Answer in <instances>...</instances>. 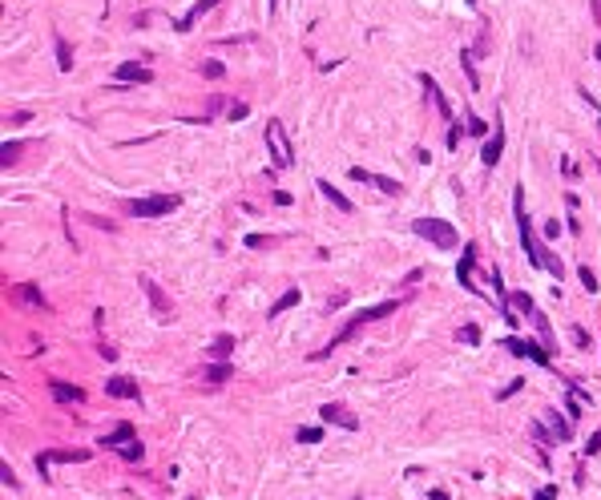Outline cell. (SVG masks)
Segmentation results:
<instances>
[{
	"label": "cell",
	"mask_w": 601,
	"mask_h": 500,
	"mask_svg": "<svg viewBox=\"0 0 601 500\" xmlns=\"http://www.w3.org/2000/svg\"><path fill=\"white\" fill-rule=\"evenodd\" d=\"M53 45H57V69H61V73H73V49H69V40L57 33Z\"/></svg>",
	"instance_id": "obj_21"
},
{
	"label": "cell",
	"mask_w": 601,
	"mask_h": 500,
	"mask_svg": "<svg viewBox=\"0 0 601 500\" xmlns=\"http://www.w3.org/2000/svg\"><path fill=\"white\" fill-rule=\"evenodd\" d=\"M0 481H4V488H20V481L13 476V468H8V460L0 464Z\"/></svg>",
	"instance_id": "obj_33"
},
{
	"label": "cell",
	"mask_w": 601,
	"mask_h": 500,
	"mask_svg": "<svg viewBox=\"0 0 601 500\" xmlns=\"http://www.w3.org/2000/svg\"><path fill=\"white\" fill-rule=\"evenodd\" d=\"M114 81L117 85H130V81H137V85H150L154 81V73L146 69V65H137V61H121L114 69Z\"/></svg>",
	"instance_id": "obj_9"
},
{
	"label": "cell",
	"mask_w": 601,
	"mask_h": 500,
	"mask_svg": "<svg viewBox=\"0 0 601 500\" xmlns=\"http://www.w3.org/2000/svg\"><path fill=\"white\" fill-rule=\"evenodd\" d=\"M488 125L481 121V117H468V134H485Z\"/></svg>",
	"instance_id": "obj_37"
},
{
	"label": "cell",
	"mask_w": 601,
	"mask_h": 500,
	"mask_svg": "<svg viewBox=\"0 0 601 500\" xmlns=\"http://www.w3.org/2000/svg\"><path fill=\"white\" fill-rule=\"evenodd\" d=\"M420 85L428 89V97H432V105H436V114L444 117L448 125H452V105H448V97H444V89L436 85V77H428V73H420Z\"/></svg>",
	"instance_id": "obj_11"
},
{
	"label": "cell",
	"mask_w": 601,
	"mask_h": 500,
	"mask_svg": "<svg viewBox=\"0 0 601 500\" xmlns=\"http://www.w3.org/2000/svg\"><path fill=\"white\" fill-rule=\"evenodd\" d=\"M323 440V428H299V444H319Z\"/></svg>",
	"instance_id": "obj_30"
},
{
	"label": "cell",
	"mask_w": 601,
	"mask_h": 500,
	"mask_svg": "<svg viewBox=\"0 0 601 500\" xmlns=\"http://www.w3.org/2000/svg\"><path fill=\"white\" fill-rule=\"evenodd\" d=\"M460 69H465V77H468V89H481V77H476V69H472V53H468V49H460Z\"/></svg>",
	"instance_id": "obj_26"
},
{
	"label": "cell",
	"mask_w": 601,
	"mask_h": 500,
	"mask_svg": "<svg viewBox=\"0 0 601 500\" xmlns=\"http://www.w3.org/2000/svg\"><path fill=\"white\" fill-rule=\"evenodd\" d=\"M247 247H254V250H258V247H271V238H263V234H251V238H247Z\"/></svg>",
	"instance_id": "obj_41"
},
{
	"label": "cell",
	"mask_w": 601,
	"mask_h": 500,
	"mask_svg": "<svg viewBox=\"0 0 601 500\" xmlns=\"http://www.w3.org/2000/svg\"><path fill=\"white\" fill-rule=\"evenodd\" d=\"M85 460H89L85 448H49V452L37 456V472L40 481H49V464H85Z\"/></svg>",
	"instance_id": "obj_5"
},
{
	"label": "cell",
	"mask_w": 601,
	"mask_h": 500,
	"mask_svg": "<svg viewBox=\"0 0 601 500\" xmlns=\"http://www.w3.org/2000/svg\"><path fill=\"white\" fill-rule=\"evenodd\" d=\"M428 500H448V492H444V488H432V497H428Z\"/></svg>",
	"instance_id": "obj_44"
},
{
	"label": "cell",
	"mask_w": 601,
	"mask_h": 500,
	"mask_svg": "<svg viewBox=\"0 0 601 500\" xmlns=\"http://www.w3.org/2000/svg\"><path fill=\"white\" fill-rule=\"evenodd\" d=\"M456 141H460V125L452 121V125H448V150H456Z\"/></svg>",
	"instance_id": "obj_36"
},
{
	"label": "cell",
	"mask_w": 601,
	"mask_h": 500,
	"mask_svg": "<svg viewBox=\"0 0 601 500\" xmlns=\"http://www.w3.org/2000/svg\"><path fill=\"white\" fill-rule=\"evenodd\" d=\"M412 231L420 234V238H428L436 250H456V247H460L456 226L444 222V218H416V222H412Z\"/></svg>",
	"instance_id": "obj_2"
},
{
	"label": "cell",
	"mask_w": 601,
	"mask_h": 500,
	"mask_svg": "<svg viewBox=\"0 0 601 500\" xmlns=\"http://www.w3.org/2000/svg\"><path fill=\"white\" fill-rule=\"evenodd\" d=\"M315 186H319V194L327 198V202L335 206V210H343V214H351V210H355V206H351V198H348V194H339V190H335V186L327 182V178H319Z\"/></svg>",
	"instance_id": "obj_18"
},
{
	"label": "cell",
	"mask_w": 601,
	"mask_h": 500,
	"mask_svg": "<svg viewBox=\"0 0 601 500\" xmlns=\"http://www.w3.org/2000/svg\"><path fill=\"white\" fill-rule=\"evenodd\" d=\"M13 303H24V307L49 311V299H45V295H40L33 283H17V287H13Z\"/></svg>",
	"instance_id": "obj_12"
},
{
	"label": "cell",
	"mask_w": 601,
	"mask_h": 500,
	"mask_svg": "<svg viewBox=\"0 0 601 500\" xmlns=\"http://www.w3.org/2000/svg\"><path fill=\"white\" fill-rule=\"evenodd\" d=\"M130 440H137V432H134V423H117L109 436H101V448H114V452H121Z\"/></svg>",
	"instance_id": "obj_16"
},
{
	"label": "cell",
	"mask_w": 601,
	"mask_h": 500,
	"mask_svg": "<svg viewBox=\"0 0 601 500\" xmlns=\"http://www.w3.org/2000/svg\"><path fill=\"white\" fill-rule=\"evenodd\" d=\"M460 343L476 347V343H481V327H476V323H465V327H460Z\"/></svg>",
	"instance_id": "obj_27"
},
{
	"label": "cell",
	"mask_w": 601,
	"mask_h": 500,
	"mask_svg": "<svg viewBox=\"0 0 601 500\" xmlns=\"http://www.w3.org/2000/svg\"><path fill=\"white\" fill-rule=\"evenodd\" d=\"M137 287L146 290V299H150V307H154V319H157V323H170V319H174V307H170L166 290L157 287L150 274H137Z\"/></svg>",
	"instance_id": "obj_6"
},
{
	"label": "cell",
	"mask_w": 601,
	"mask_h": 500,
	"mask_svg": "<svg viewBox=\"0 0 601 500\" xmlns=\"http://www.w3.org/2000/svg\"><path fill=\"white\" fill-rule=\"evenodd\" d=\"M549 428H553V436H557V440H573V428H569V423L557 416V407L549 412Z\"/></svg>",
	"instance_id": "obj_25"
},
{
	"label": "cell",
	"mask_w": 601,
	"mask_h": 500,
	"mask_svg": "<svg viewBox=\"0 0 601 500\" xmlns=\"http://www.w3.org/2000/svg\"><path fill=\"white\" fill-rule=\"evenodd\" d=\"M585 452H589V456H593V452H601V432H593V436H589V444H585Z\"/></svg>",
	"instance_id": "obj_38"
},
{
	"label": "cell",
	"mask_w": 601,
	"mask_h": 500,
	"mask_svg": "<svg viewBox=\"0 0 601 500\" xmlns=\"http://www.w3.org/2000/svg\"><path fill=\"white\" fill-rule=\"evenodd\" d=\"M105 396H114V400H137L141 391H137L134 380H125V375H114V380H105Z\"/></svg>",
	"instance_id": "obj_15"
},
{
	"label": "cell",
	"mask_w": 601,
	"mask_h": 500,
	"mask_svg": "<svg viewBox=\"0 0 601 500\" xmlns=\"http://www.w3.org/2000/svg\"><path fill=\"white\" fill-rule=\"evenodd\" d=\"M593 57H598V65H601V45H598V49H593Z\"/></svg>",
	"instance_id": "obj_45"
},
{
	"label": "cell",
	"mask_w": 601,
	"mask_h": 500,
	"mask_svg": "<svg viewBox=\"0 0 601 500\" xmlns=\"http://www.w3.org/2000/svg\"><path fill=\"white\" fill-rule=\"evenodd\" d=\"M521 387H524V380H513V384H504V387H501V396H497V400H508V396H517Z\"/></svg>",
	"instance_id": "obj_34"
},
{
	"label": "cell",
	"mask_w": 601,
	"mask_h": 500,
	"mask_svg": "<svg viewBox=\"0 0 601 500\" xmlns=\"http://www.w3.org/2000/svg\"><path fill=\"white\" fill-rule=\"evenodd\" d=\"M247 114H251V105H247V101H234V105H231V121H238V117H247Z\"/></svg>",
	"instance_id": "obj_35"
},
{
	"label": "cell",
	"mask_w": 601,
	"mask_h": 500,
	"mask_svg": "<svg viewBox=\"0 0 601 500\" xmlns=\"http://www.w3.org/2000/svg\"><path fill=\"white\" fill-rule=\"evenodd\" d=\"M218 4H222V0H198V4L190 8V13H186V17H178V24H174V29H178V33H190V29H194L198 20L206 17L210 8H218Z\"/></svg>",
	"instance_id": "obj_13"
},
{
	"label": "cell",
	"mask_w": 601,
	"mask_h": 500,
	"mask_svg": "<svg viewBox=\"0 0 601 500\" xmlns=\"http://www.w3.org/2000/svg\"><path fill=\"white\" fill-rule=\"evenodd\" d=\"M222 73H226V65H222V61H202V77L218 81V77H222Z\"/></svg>",
	"instance_id": "obj_28"
},
{
	"label": "cell",
	"mask_w": 601,
	"mask_h": 500,
	"mask_svg": "<svg viewBox=\"0 0 601 500\" xmlns=\"http://www.w3.org/2000/svg\"><path fill=\"white\" fill-rule=\"evenodd\" d=\"M504 347H508L513 355H521V359H533V364L549 367V351L537 347V343H529V339H504Z\"/></svg>",
	"instance_id": "obj_10"
},
{
	"label": "cell",
	"mask_w": 601,
	"mask_h": 500,
	"mask_svg": "<svg viewBox=\"0 0 601 500\" xmlns=\"http://www.w3.org/2000/svg\"><path fill=\"white\" fill-rule=\"evenodd\" d=\"M267 150H271V162L279 170H291L295 166V150H291V141H287V130H283L279 117L267 121Z\"/></svg>",
	"instance_id": "obj_3"
},
{
	"label": "cell",
	"mask_w": 601,
	"mask_h": 500,
	"mask_svg": "<svg viewBox=\"0 0 601 500\" xmlns=\"http://www.w3.org/2000/svg\"><path fill=\"white\" fill-rule=\"evenodd\" d=\"M472 263H476V247H465V258H460V267H456V279H460L465 290H476V283H472Z\"/></svg>",
	"instance_id": "obj_19"
},
{
	"label": "cell",
	"mask_w": 601,
	"mask_h": 500,
	"mask_svg": "<svg viewBox=\"0 0 601 500\" xmlns=\"http://www.w3.org/2000/svg\"><path fill=\"white\" fill-rule=\"evenodd\" d=\"M319 420L335 423V428H343V432H355V428H359V416H355L348 404H323L319 407Z\"/></svg>",
	"instance_id": "obj_7"
},
{
	"label": "cell",
	"mask_w": 601,
	"mask_h": 500,
	"mask_svg": "<svg viewBox=\"0 0 601 500\" xmlns=\"http://www.w3.org/2000/svg\"><path fill=\"white\" fill-rule=\"evenodd\" d=\"M267 4H271V13H274V8H279V0H267Z\"/></svg>",
	"instance_id": "obj_46"
},
{
	"label": "cell",
	"mask_w": 601,
	"mask_h": 500,
	"mask_svg": "<svg viewBox=\"0 0 601 500\" xmlns=\"http://www.w3.org/2000/svg\"><path fill=\"white\" fill-rule=\"evenodd\" d=\"M291 307H299V290H287V295H279V299H274V307L271 311H267V315H283V311H291Z\"/></svg>",
	"instance_id": "obj_24"
},
{
	"label": "cell",
	"mask_w": 601,
	"mask_h": 500,
	"mask_svg": "<svg viewBox=\"0 0 601 500\" xmlns=\"http://www.w3.org/2000/svg\"><path fill=\"white\" fill-rule=\"evenodd\" d=\"M598 170H601V162H598Z\"/></svg>",
	"instance_id": "obj_47"
},
{
	"label": "cell",
	"mask_w": 601,
	"mask_h": 500,
	"mask_svg": "<svg viewBox=\"0 0 601 500\" xmlns=\"http://www.w3.org/2000/svg\"><path fill=\"white\" fill-rule=\"evenodd\" d=\"M231 375H234V367H231V364H210L206 371H202V380H206V384H226Z\"/></svg>",
	"instance_id": "obj_23"
},
{
	"label": "cell",
	"mask_w": 601,
	"mask_h": 500,
	"mask_svg": "<svg viewBox=\"0 0 601 500\" xmlns=\"http://www.w3.org/2000/svg\"><path fill=\"white\" fill-rule=\"evenodd\" d=\"M182 206V198L178 194H150V198H134L130 202V214L134 218H162V214H170Z\"/></svg>",
	"instance_id": "obj_4"
},
{
	"label": "cell",
	"mask_w": 601,
	"mask_h": 500,
	"mask_svg": "<svg viewBox=\"0 0 601 500\" xmlns=\"http://www.w3.org/2000/svg\"><path fill=\"white\" fill-rule=\"evenodd\" d=\"M593 4V24H601V0H589Z\"/></svg>",
	"instance_id": "obj_43"
},
{
	"label": "cell",
	"mask_w": 601,
	"mask_h": 500,
	"mask_svg": "<svg viewBox=\"0 0 601 500\" xmlns=\"http://www.w3.org/2000/svg\"><path fill=\"white\" fill-rule=\"evenodd\" d=\"M20 154H24V141H4V146H0V166H4V170L17 166Z\"/></svg>",
	"instance_id": "obj_22"
},
{
	"label": "cell",
	"mask_w": 601,
	"mask_h": 500,
	"mask_svg": "<svg viewBox=\"0 0 601 500\" xmlns=\"http://www.w3.org/2000/svg\"><path fill=\"white\" fill-rule=\"evenodd\" d=\"M49 391H53V400H57V404H81V400H85V391H81L77 384H65V380H53Z\"/></svg>",
	"instance_id": "obj_17"
},
{
	"label": "cell",
	"mask_w": 601,
	"mask_h": 500,
	"mask_svg": "<svg viewBox=\"0 0 601 500\" xmlns=\"http://www.w3.org/2000/svg\"><path fill=\"white\" fill-rule=\"evenodd\" d=\"M121 456H125V460H130V464H137V460H141V456H146V448H141V444H137V440H130V444H125V448H121Z\"/></svg>",
	"instance_id": "obj_29"
},
{
	"label": "cell",
	"mask_w": 601,
	"mask_h": 500,
	"mask_svg": "<svg viewBox=\"0 0 601 500\" xmlns=\"http://www.w3.org/2000/svg\"><path fill=\"white\" fill-rule=\"evenodd\" d=\"M569 335H573V343H577V347H589V335H585L582 327H573V331H569Z\"/></svg>",
	"instance_id": "obj_39"
},
{
	"label": "cell",
	"mask_w": 601,
	"mask_h": 500,
	"mask_svg": "<svg viewBox=\"0 0 601 500\" xmlns=\"http://www.w3.org/2000/svg\"><path fill=\"white\" fill-rule=\"evenodd\" d=\"M577 274H582V287L589 290V295H593V290H598V274H593V270H589V267H582V270H577Z\"/></svg>",
	"instance_id": "obj_32"
},
{
	"label": "cell",
	"mask_w": 601,
	"mask_h": 500,
	"mask_svg": "<svg viewBox=\"0 0 601 500\" xmlns=\"http://www.w3.org/2000/svg\"><path fill=\"white\" fill-rule=\"evenodd\" d=\"M545 234H549V238H557V234H561V222H557V218H549V222H545Z\"/></svg>",
	"instance_id": "obj_40"
},
{
	"label": "cell",
	"mask_w": 601,
	"mask_h": 500,
	"mask_svg": "<svg viewBox=\"0 0 601 500\" xmlns=\"http://www.w3.org/2000/svg\"><path fill=\"white\" fill-rule=\"evenodd\" d=\"M533 500H553V488H537V497Z\"/></svg>",
	"instance_id": "obj_42"
},
{
	"label": "cell",
	"mask_w": 601,
	"mask_h": 500,
	"mask_svg": "<svg viewBox=\"0 0 601 500\" xmlns=\"http://www.w3.org/2000/svg\"><path fill=\"white\" fill-rule=\"evenodd\" d=\"M501 154H504V125H501V117H497V134L485 141V150H481V162H485V166H497V162H501Z\"/></svg>",
	"instance_id": "obj_14"
},
{
	"label": "cell",
	"mask_w": 601,
	"mask_h": 500,
	"mask_svg": "<svg viewBox=\"0 0 601 500\" xmlns=\"http://www.w3.org/2000/svg\"><path fill=\"white\" fill-rule=\"evenodd\" d=\"M400 307H404L400 299H388V303H380V307H364V311H359V315H351L348 323H343V331H335V335H331V339H327V343H323V347H319V351H311L307 359H311V364H319V359H327L331 351H335V347H343V343H348V339H351V335H355V331H359V327H364V323H375V319H388V315H396V311H400Z\"/></svg>",
	"instance_id": "obj_1"
},
{
	"label": "cell",
	"mask_w": 601,
	"mask_h": 500,
	"mask_svg": "<svg viewBox=\"0 0 601 500\" xmlns=\"http://www.w3.org/2000/svg\"><path fill=\"white\" fill-rule=\"evenodd\" d=\"M529 432L537 436V444H541V448H549V444H553V436L545 432V423H537V420H533V423H529Z\"/></svg>",
	"instance_id": "obj_31"
},
{
	"label": "cell",
	"mask_w": 601,
	"mask_h": 500,
	"mask_svg": "<svg viewBox=\"0 0 601 500\" xmlns=\"http://www.w3.org/2000/svg\"><path fill=\"white\" fill-rule=\"evenodd\" d=\"M206 355H210V359H218V364H226V359L234 355V335H218V339L206 347Z\"/></svg>",
	"instance_id": "obj_20"
},
{
	"label": "cell",
	"mask_w": 601,
	"mask_h": 500,
	"mask_svg": "<svg viewBox=\"0 0 601 500\" xmlns=\"http://www.w3.org/2000/svg\"><path fill=\"white\" fill-rule=\"evenodd\" d=\"M351 182H364V186H375L380 194H400V182L396 178H384V173H371V170H364V166H351Z\"/></svg>",
	"instance_id": "obj_8"
}]
</instances>
